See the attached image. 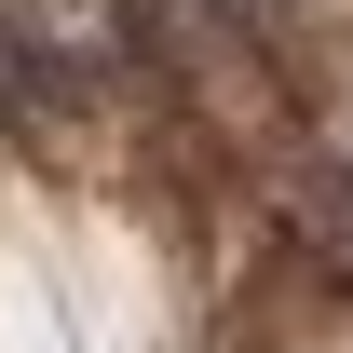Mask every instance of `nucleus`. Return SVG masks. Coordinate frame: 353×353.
<instances>
[{
  "label": "nucleus",
  "mask_w": 353,
  "mask_h": 353,
  "mask_svg": "<svg viewBox=\"0 0 353 353\" xmlns=\"http://www.w3.org/2000/svg\"><path fill=\"white\" fill-rule=\"evenodd\" d=\"M14 14V41H28V68L54 82V109L95 82H123V54H136V14L123 0H0Z\"/></svg>",
  "instance_id": "f257e3e1"
},
{
  "label": "nucleus",
  "mask_w": 353,
  "mask_h": 353,
  "mask_svg": "<svg viewBox=\"0 0 353 353\" xmlns=\"http://www.w3.org/2000/svg\"><path fill=\"white\" fill-rule=\"evenodd\" d=\"M28 123H54V82L28 68V41H14V14H0V136H28Z\"/></svg>",
  "instance_id": "f03ea898"
}]
</instances>
